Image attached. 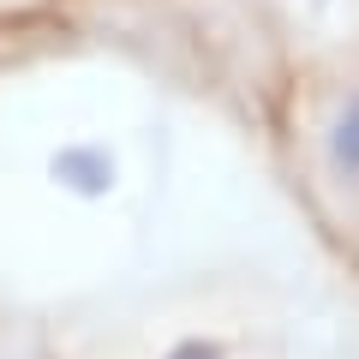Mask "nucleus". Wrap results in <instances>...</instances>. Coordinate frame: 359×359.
<instances>
[{
  "mask_svg": "<svg viewBox=\"0 0 359 359\" xmlns=\"http://www.w3.org/2000/svg\"><path fill=\"white\" fill-rule=\"evenodd\" d=\"M168 359H222V341H180Z\"/></svg>",
  "mask_w": 359,
  "mask_h": 359,
  "instance_id": "3",
  "label": "nucleus"
},
{
  "mask_svg": "<svg viewBox=\"0 0 359 359\" xmlns=\"http://www.w3.org/2000/svg\"><path fill=\"white\" fill-rule=\"evenodd\" d=\"M48 174H54V186H66L78 198H102L114 186V156L96 150V144H60L48 156Z\"/></svg>",
  "mask_w": 359,
  "mask_h": 359,
  "instance_id": "1",
  "label": "nucleus"
},
{
  "mask_svg": "<svg viewBox=\"0 0 359 359\" xmlns=\"http://www.w3.org/2000/svg\"><path fill=\"white\" fill-rule=\"evenodd\" d=\"M330 162L341 168L347 180L359 174V96H347L341 120H335V132H330Z\"/></svg>",
  "mask_w": 359,
  "mask_h": 359,
  "instance_id": "2",
  "label": "nucleus"
}]
</instances>
